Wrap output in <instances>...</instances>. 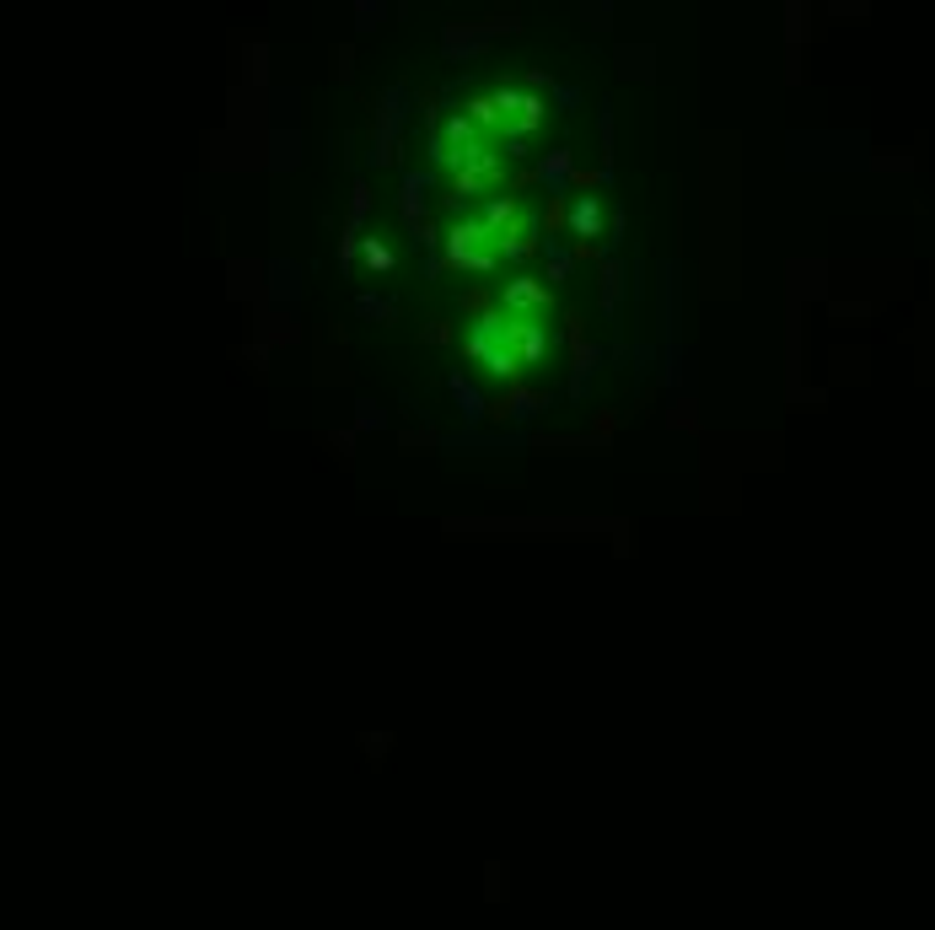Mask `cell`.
I'll return each mask as SVG.
<instances>
[{"label":"cell","instance_id":"277c9868","mask_svg":"<svg viewBox=\"0 0 935 930\" xmlns=\"http://www.w3.org/2000/svg\"><path fill=\"white\" fill-rule=\"evenodd\" d=\"M602 221H608L602 194H575L565 205V232L575 237V248H592V237H602Z\"/></svg>","mask_w":935,"mask_h":930},{"label":"cell","instance_id":"30bf717a","mask_svg":"<svg viewBox=\"0 0 935 930\" xmlns=\"http://www.w3.org/2000/svg\"><path fill=\"white\" fill-rule=\"evenodd\" d=\"M543 124V97H532V92H522V108H516V119H511V135H532Z\"/></svg>","mask_w":935,"mask_h":930},{"label":"cell","instance_id":"8fae6325","mask_svg":"<svg viewBox=\"0 0 935 930\" xmlns=\"http://www.w3.org/2000/svg\"><path fill=\"white\" fill-rule=\"evenodd\" d=\"M463 113H468V124H473L479 135H484V130H495V124L506 119V113L495 108V97H468V108H463Z\"/></svg>","mask_w":935,"mask_h":930},{"label":"cell","instance_id":"52a82bcc","mask_svg":"<svg viewBox=\"0 0 935 930\" xmlns=\"http://www.w3.org/2000/svg\"><path fill=\"white\" fill-rule=\"evenodd\" d=\"M538 183L549 189V199H559V194H565V183H570V151H549V156H543Z\"/></svg>","mask_w":935,"mask_h":930},{"label":"cell","instance_id":"2e32d148","mask_svg":"<svg viewBox=\"0 0 935 930\" xmlns=\"http://www.w3.org/2000/svg\"><path fill=\"white\" fill-rule=\"evenodd\" d=\"M409 232H414V242H420V248H430V242H441V232H436V226H430V221L409 226Z\"/></svg>","mask_w":935,"mask_h":930},{"label":"cell","instance_id":"7c38bea8","mask_svg":"<svg viewBox=\"0 0 935 930\" xmlns=\"http://www.w3.org/2000/svg\"><path fill=\"white\" fill-rule=\"evenodd\" d=\"M452 393H457V409H463L468 420H479V414H484V398L468 388V377H463V371H452Z\"/></svg>","mask_w":935,"mask_h":930},{"label":"cell","instance_id":"3957f363","mask_svg":"<svg viewBox=\"0 0 935 930\" xmlns=\"http://www.w3.org/2000/svg\"><path fill=\"white\" fill-rule=\"evenodd\" d=\"M554 296L538 285V275H516L500 285V312H511V318H527V323H538L543 312H549Z\"/></svg>","mask_w":935,"mask_h":930},{"label":"cell","instance_id":"5b68a950","mask_svg":"<svg viewBox=\"0 0 935 930\" xmlns=\"http://www.w3.org/2000/svg\"><path fill=\"white\" fill-rule=\"evenodd\" d=\"M522 216H527V205H522L516 194H489V199H484V210H479V221L489 226V232H495V242L506 237Z\"/></svg>","mask_w":935,"mask_h":930},{"label":"cell","instance_id":"9c48e42d","mask_svg":"<svg viewBox=\"0 0 935 930\" xmlns=\"http://www.w3.org/2000/svg\"><path fill=\"white\" fill-rule=\"evenodd\" d=\"M538 253H543V264H549V280H554V285H565V280H570V269H575V248H559L554 237H543V248H538Z\"/></svg>","mask_w":935,"mask_h":930},{"label":"cell","instance_id":"9a60e30c","mask_svg":"<svg viewBox=\"0 0 935 930\" xmlns=\"http://www.w3.org/2000/svg\"><path fill=\"white\" fill-rule=\"evenodd\" d=\"M361 312H366V318H382V323H393V318H398L393 302H382V296H361Z\"/></svg>","mask_w":935,"mask_h":930},{"label":"cell","instance_id":"7a4b0ae2","mask_svg":"<svg viewBox=\"0 0 935 930\" xmlns=\"http://www.w3.org/2000/svg\"><path fill=\"white\" fill-rule=\"evenodd\" d=\"M495 232L479 221V216H463L452 221V232L441 237V264L447 269H468V275H489L495 269Z\"/></svg>","mask_w":935,"mask_h":930},{"label":"cell","instance_id":"5bb4252c","mask_svg":"<svg viewBox=\"0 0 935 930\" xmlns=\"http://www.w3.org/2000/svg\"><path fill=\"white\" fill-rule=\"evenodd\" d=\"M366 269H393V248H387V242H366Z\"/></svg>","mask_w":935,"mask_h":930},{"label":"cell","instance_id":"4fadbf2b","mask_svg":"<svg viewBox=\"0 0 935 930\" xmlns=\"http://www.w3.org/2000/svg\"><path fill=\"white\" fill-rule=\"evenodd\" d=\"M543 404H549V398H543V393H511V414H516V420H527V414H538Z\"/></svg>","mask_w":935,"mask_h":930},{"label":"cell","instance_id":"6da1fadb","mask_svg":"<svg viewBox=\"0 0 935 930\" xmlns=\"http://www.w3.org/2000/svg\"><path fill=\"white\" fill-rule=\"evenodd\" d=\"M468 312H473V328L463 334V355L479 361L489 377L516 382L522 377V361H516V328H522V318L500 312L484 291H468Z\"/></svg>","mask_w":935,"mask_h":930},{"label":"cell","instance_id":"8992f818","mask_svg":"<svg viewBox=\"0 0 935 930\" xmlns=\"http://www.w3.org/2000/svg\"><path fill=\"white\" fill-rule=\"evenodd\" d=\"M543 355H549V328L522 318V328H516V361H522V366H538Z\"/></svg>","mask_w":935,"mask_h":930},{"label":"cell","instance_id":"ba28073f","mask_svg":"<svg viewBox=\"0 0 935 930\" xmlns=\"http://www.w3.org/2000/svg\"><path fill=\"white\" fill-rule=\"evenodd\" d=\"M425 189H430V173H409V178H404V199H398V205H404L409 226L425 221Z\"/></svg>","mask_w":935,"mask_h":930}]
</instances>
